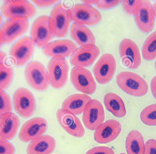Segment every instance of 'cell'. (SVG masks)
I'll list each match as a JSON object with an SVG mask.
<instances>
[{"label":"cell","mask_w":156,"mask_h":154,"mask_svg":"<svg viewBox=\"0 0 156 154\" xmlns=\"http://www.w3.org/2000/svg\"><path fill=\"white\" fill-rule=\"evenodd\" d=\"M0 117V138L7 141L11 140L15 136L19 126V118L12 113Z\"/></svg>","instance_id":"21"},{"label":"cell","mask_w":156,"mask_h":154,"mask_svg":"<svg viewBox=\"0 0 156 154\" xmlns=\"http://www.w3.org/2000/svg\"><path fill=\"white\" fill-rule=\"evenodd\" d=\"M70 35L79 45L83 46L94 45L95 39L91 30L84 25L73 23L70 30Z\"/></svg>","instance_id":"24"},{"label":"cell","mask_w":156,"mask_h":154,"mask_svg":"<svg viewBox=\"0 0 156 154\" xmlns=\"http://www.w3.org/2000/svg\"><path fill=\"white\" fill-rule=\"evenodd\" d=\"M14 109L20 116L27 118L30 117L36 107L35 100L32 93L23 88L18 89L13 96Z\"/></svg>","instance_id":"9"},{"label":"cell","mask_w":156,"mask_h":154,"mask_svg":"<svg viewBox=\"0 0 156 154\" xmlns=\"http://www.w3.org/2000/svg\"><path fill=\"white\" fill-rule=\"evenodd\" d=\"M56 146L55 139L48 135L40 136L29 144L27 148V154H50Z\"/></svg>","instance_id":"22"},{"label":"cell","mask_w":156,"mask_h":154,"mask_svg":"<svg viewBox=\"0 0 156 154\" xmlns=\"http://www.w3.org/2000/svg\"><path fill=\"white\" fill-rule=\"evenodd\" d=\"M25 75L28 84L35 89L43 91L48 88L49 83L48 73L41 63L30 62L25 68Z\"/></svg>","instance_id":"5"},{"label":"cell","mask_w":156,"mask_h":154,"mask_svg":"<svg viewBox=\"0 0 156 154\" xmlns=\"http://www.w3.org/2000/svg\"><path fill=\"white\" fill-rule=\"evenodd\" d=\"M119 154H126L125 153H120Z\"/></svg>","instance_id":"42"},{"label":"cell","mask_w":156,"mask_h":154,"mask_svg":"<svg viewBox=\"0 0 156 154\" xmlns=\"http://www.w3.org/2000/svg\"><path fill=\"white\" fill-rule=\"evenodd\" d=\"M85 154H115L113 150L106 146H96L88 150Z\"/></svg>","instance_id":"32"},{"label":"cell","mask_w":156,"mask_h":154,"mask_svg":"<svg viewBox=\"0 0 156 154\" xmlns=\"http://www.w3.org/2000/svg\"><path fill=\"white\" fill-rule=\"evenodd\" d=\"M116 67V60L111 54L105 53L99 58L93 68L94 77L99 84L108 83L113 77Z\"/></svg>","instance_id":"8"},{"label":"cell","mask_w":156,"mask_h":154,"mask_svg":"<svg viewBox=\"0 0 156 154\" xmlns=\"http://www.w3.org/2000/svg\"><path fill=\"white\" fill-rule=\"evenodd\" d=\"M141 50L143 57L145 60L151 61L156 58V31L147 38Z\"/></svg>","instance_id":"27"},{"label":"cell","mask_w":156,"mask_h":154,"mask_svg":"<svg viewBox=\"0 0 156 154\" xmlns=\"http://www.w3.org/2000/svg\"><path fill=\"white\" fill-rule=\"evenodd\" d=\"M144 154H156V140L151 139L145 143Z\"/></svg>","instance_id":"35"},{"label":"cell","mask_w":156,"mask_h":154,"mask_svg":"<svg viewBox=\"0 0 156 154\" xmlns=\"http://www.w3.org/2000/svg\"><path fill=\"white\" fill-rule=\"evenodd\" d=\"M82 119L87 129L95 130L105 120V111L101 103L97 100L92 99L83 112Z\"/></svg>","instance_id":"13"},{"label":"cell","mask_w":156,"mask_h":154,"mask_svg":"<svg viewBox=\"0 0 156 154\" xmlns=\"http://www.w3.org/2000/svg\"><path fill=\"white\" fill-rule=\"evenodd\" d=\"M6 56L5 54L3 52L0 53V64H3L4 60Z\"/></svg>","instance_id":"39"},{"label":"cell","mask_w":156,"mask_h":154,"mask_svg":"<svg viewBox=\"0 0 156 154\" xmlns=\"http://www.w3.org/2000/svg\"><path fill=\"white\" fill-rule=\"evenodd\" d=\"M153 7L154 17L156 19V2L153 4Z\"/></svg>","instance_id":"40"},{"label":"cell","mask_w":156,"mask_h":154,"mask_svg":"<svg viewBox=\"0 0 156 154\" xmlns=\"http://www.w3.org/2000/svg\"><path fill=\"white\" fill-rule=\"evenodd\" d=\"M13 75L12 68L0 64V89L3 90L9 85Z\"/></svg>","instance_id":"29"},{"label":"cell","mask_w":156,"mask_h":154,"mask_svg":"<svg viewBox=\"0 0 156 154\" xmlns=\"http://www.w3.org/2000/svg\"><path fill=\"white\" fill-rule=\"evenodd\" d=\"M28 22L27 19L17 18L5 22L0 30V47L3 43L11 42L27 30Z\"/></svg>","instance_id":"10"},{"label":"cell","mask_w":156,"mask_h":154,"mask_svg":"<svg viewBox=\"0 0 156 154\" xmlns=\"http://www.w3.org/2000/svg\"><path fill=\"white\" fill-rule=\"evenodd\" d=\"M91 98L86 94L76 93L67 97L63 101L62 108L67 110L75 115L82 114Z\"/></svg>","instance_id":"23"},{"label":"cell","mask_w":156,"mask_h":154,"mask_svg":"<svg viewBox=\"0 0 156 154\" xmlns=\"http://www.w3.org/2000/svg\"><path fill=\"white\" fill-rule=\"evenodd\" d=\"M70 19L74 23L87 26L98 23L101 15L96 9L90 5L78 3L73 5L68 11Z\"/></svg>","instance_id":"2"},{"label":"cell","mask_w":156,"mask_h":154,"mask_svg":"<svg viewBox=\"0 0 156 154\" xmlns=\"http://www.w3.org/2000/svg\"><path fill=\"white\" fill-rule=\"evenodd\" d=\"M68 72V64L65 58H52L47 68L49 82L51 86L56 89L63 87L67 80Z\"/></svg>","instance_id":"3"},{"label":"cell","mask_w":156,"mask_h":154,"mask_svg":"<svg viewBox=\"0 0 156 154\" xmlns=\"http://www.w3.org/2000/svg\"><path fill=\"white\" fill-rule=\"evenodd\" d=\"M70 79L75 88L85 94H92L96 90V83L92 73L84 68L75 67L73 68Z\"/></svg>","instance_id":"6"},{"label":"cell","mask_w":156,"mask_h":154,"mask_svg":"<svg viewBox=\"0 0 156 154\" xmlns=\"http://www.w3.org/2000/svg\"><path fill=\"white\" fill-rule=\"evenodd\" d=\"M15 149L7 140L0 139V154H14Z\"/></svg>","instance_id":"33"},{"label":"cell","mask_w":156,"mask_h":154,"mask_svg":"<svg viewBox=\"0 0 156 154\" xmlns=\"http://www.w3.org/2000/svg\"><path fill=\"white\" fill-rule=\"evenodd\" d=\"M125 147L127 154H144L145 144L141 134L136 130L131 131L126 137Z\"/></svg>","instance_id":"25"},{"label":"cell","mask_w":156,"mask_h":154,"mask_svg":"<svg viewBox=\"0 0 156 154\" xmlns=\"http://www.w3.org/2000/svg\"><path fill=\"white\" fill-rule=\"evenodd\" d=\"M69 9L66 5L59 3L51 12L50 26L53 35L56 37H63L68 32L71 20L68 15Z\"/></svg>","instance_id":"4"},{"label":"cell","mask_w":156,"mask_h":154,"mask_svg":"<svg viewBox=\"0 0 156 154\" xmlns=\"http://www.w3.org/2000/svg\"><path fill=\"white\" fill-rule=\"evenodd\" d=\"M34 44L30 37L25 36L13 45L10 55L15 58L16 66H22L27 62L33 54L34 49Z\"/></svg>","instance_id":"18"},{"label":"cell","mask_w":156,"mask_h":154,"mask_svg":"<svg viewBox=\"0 0 156 154\" xmlns=\"http://www.w3.org/2000/svg\"><path fill=\"white\" fill-rule=\"evenodd\" d=\"M121 0H96L97 7L101 9H106L114 7L118 4Z\"/></svg>","instance_id":"34"},{"label":"cell","mask_w":156,"mask_h":154,"mask_svg":"<svg viewBox=\"0 0 156 154\" xmlns=\"http://www.w3.org/2000/svg\"><path fill=\"white\" fill-rule=\"evenodd\" d=\"M77 48V45L72 41L63 39L49 43L43 47V51L46 56L49 57L65 58L72 55Z\"/></svg>","instance_id":"20"},{"label":"cell","mask_w":156,"mask_h":154,"mask_svg":"<svg viewBox=\"0 0 156 154\" xmlns=\"http://www.w3.org/2000/svg\"><path fill=\"white\" fill-rule=\"evenodd\" d=\"M1 7L3 16L10 19L23 18L27 19L32 16L35 12L33 5L27 0H4Z\"/></svg>","instance_id":"7"},{"label":"cell","mask_w":156,"mask_h":154,"mask_svg":"<svg viewBox=\"0 0 156 154\" xmlns=\"http://www.w3.org/2000/svg\"><path fill=\"white\" fill-rule=\"evenodd\" d=\"M122 64L130 69L138 68L141 62L140 53L136 44L131 40L124 38L119 47Z\"/></svg>","instance_id":"11"},{"label":"cell","mask_w":156,"mask_h":154,"mask_svg":"<svg viewBox=\"0 0 156 154\" xmlns=\"http://www.w3.org/2000/svg\"><path fill=\"white\" fill-rule=\"evenodd\" d=\"M50 17L42 16L34 21L30 32L31 39L37 47H44L48 44L53 37L49 24Z\"/></svg>","instance_id":"12"},{"label":"cell","mask_w":156,"mask_h":154,"mask_svg":"<svg viewBox=\"0 0 156 154\" xmlns=\"http://www.w3.org/2000/svg\"><path fill=\"white\" fill-rule=\"evenodd\" d=\"M0 117L11 113L12 103L8 95L3 90L0 89Z\"/></svg>","instance_id":"30"},{"label":"cell","mask_w":156,"mask_h":154,"mask_svg":"<svg viewBox=\"0 0 156 154\" xmlns=\"http://www.w3.org/2000/svg\"><path fill=\"white\" fill-rule=\"evenodd\" d=\"M134 15L136 23L141 31L148 33L152 30L155 24V17L150 1L142 0L139 9Z\"/></svg>","instance_id":"19"},{"label":"cell","mask_w":156,"mask_h":154,"mask_svg":"<svg viewBox=\"0 0 156 154\" xmlns=\"http://www.w3.org/2000/svg\"><path fill=\"white\" fill-rule=\"evenodd\" d=\"M104 103L107 110L118 117H124L126 112L122 98L114 93H108L105 95Z\"/></svg>","instance_id":"26"},{"label":"cell","mask_w":156,"mask_h":154,"mask_svg":"<svg viewBox=\"0 0 156 154\" xmlns=\"http://www.w3.org/2000/svg\"><path fill=\"white\" fill-rule=\"evenodd\" d=\"M99 54V49L95 45L81 46L73 52L70 58V62L75 67H88L93 64Z\"/></svg>","instance_id":"16"},{"label":"cell","mask_w":156,"mask_h":154,"mask_svg":"<svg viewBox=\"0 0 156 154\" xmlns=\"http://www.w3.org/2000/svg\"><path fill=\"white\" fill-rule=\"evenodd\" d=\"M150 85L152 93L156 99V75L154 76L152 79Z\"/></svg>","instance_id":"37"},{"label":"cell","mask_w":156,"mask_h":154,"mask_svg":"<svg viewBox=\"0 0 156 154\" xmlns=\"http://www.w3.org/2000/svg\"><path fill=\"white\" fill-rule=\"evenodd\" d=\"M59 0H32L35 5L40 7L48 6L52 5Z\"/></svg>","instance_id":"36"},{"label":"cell","mask_w":156,"mask_h":154,"mask_svg":"<svg viewBox=\"0 0 156 154\" xmlns=\"http://www.w3.org/2000/svg\"><path fill=\"white\" fill-rule=\"evenodd\" d=\"M122 130L121 124L114 119H109L103 122L95 130L94 138L100 144L109 143L119 136Z\"/></svg>","instance_id":"17"},{"label":"cell","mask_w":156,"mask_h":154,"mask_svg":"<svg viewBox=\"0 0 156 154\" xmlns=\"http://www.w3.org/2000/svg\"><path fill=\"white\" fill-rule=\"evenodd\" d=\"M56 117L60 125L69 134L78 138L83 136L84 129L80 120L75 115L62 108L57 111Z\"/></svg>","instance_id":"14"},{"label":"cell","mask_w":156,"mask_h":154,"mask_svg":"<svg viewBox=\"0 0 156 154\" xmlns=\"http://www.w3.org/2000/svg\"><path fill=\"white\" fill-rule=\"evenodd\" d=\"M140 117L145 124L150 126H156V103L145 107L141 111Z\"/></svg>","instance_id":"28"},{"label":"cell","mask_w":156,"mask_h":154,"mask_svg":"<svg viewBox=\"0 0 156 154\" xmlns=\"http://www.w3.org/2000/svg\"><path fill=\"white\" fill-rule=\"evenodd\" d=\"M96 0H82L84 4L90 5L95 4Z\"/></svg>","instance_id":"38"},{"label":"cell","mask_w":156,"mask_h":154,"mask_svg":"<svg viewBox=\"0 0 156 154\" xmlns=\"http://www.w3.org/2000/svg\"><path fill=\"white\" fill-rule=\"evenodd\" d=\"M155 68L156 69V60L155 61Z\"/></svg>","instance_id":"41"},{"label":"cell","mask_w":156,"mask_h":154,"mask_svg":"<svg viewBox=\"0 0 156 154\" xmlns=\"http://www.w3.org/2000/svg\"><path fill=\"white\" fill-rule=\"evenodd\" d=\"M141 2L142 0H122V5L127 14L133 15L137 11Z\"/></svg>","instance_id":"31"},{"label":"cell","mask_w":156,"mask_h":154,"mask_svg":"<svg viewBox=\"0 0 156 154\" xmlns=\"http://www.w3.org/2000/svg\"><path fill=\"white\" fill-rule=\"evenodd\" d=\"M47 121L41 117L33 118L27 121L21 128L19 134L20 139L28 142L42 136L46 131Z\"/></svg>","instance_id":"15"},{"label":"cell","mask_w":156,"mask_h":154,"mask_svg":"<svg viewBox=\"0 0 156 154\" xmlns=\"http://www.w3.org/2000/svg\"><path fill=\"white\" fill-rule=\"evenodd\" d=\"M116 81L122 90L131 96L140 97L146 94L148 92L146 82L134 73L128 71L121 72L117 75Z\"/></svg>","instance_id":"1"}]
</instances>
